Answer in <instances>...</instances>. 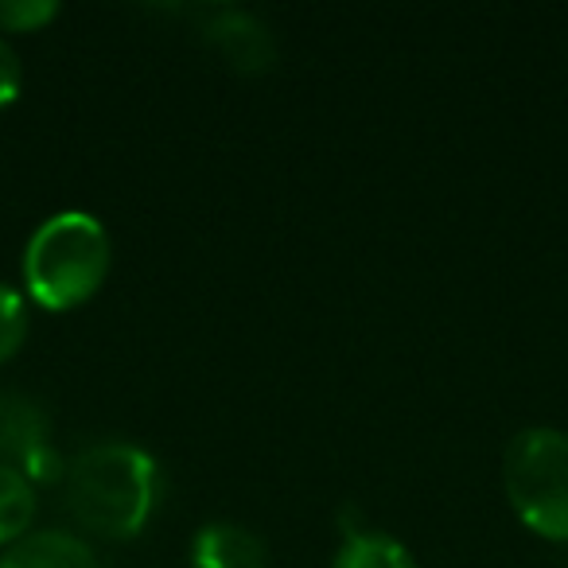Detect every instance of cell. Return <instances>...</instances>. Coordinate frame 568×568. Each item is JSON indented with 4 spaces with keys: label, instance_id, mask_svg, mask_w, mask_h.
I'll use <instances>...</instances> for the list:
<instances>
[{
    "label": "cell",
    "instance_id": "cell-1",
    "mask_svg": "<svg viewBox=\"0 0 568 568\" xmlns=\"http://www.w3.org/2000/svg\"><path fill=\"white\" fill-rule=\"evenodd\" d=\"M160 475L149 452L133 444H94L67 471L74 518L105 537H133L156 510Z\"/></svg>",
    "mask_w": 568,
    "mask_h": 568
},
{
    "label": "cell",
    "instance_id": "cell-2",
    "mask_svg": "<svg viewBox=\"0 0 568 568\" xmlns=\"http://www.w3.org/2000/svg\"><path fill=\"white\" fill-rule=\"evenodd\" d=\"M110 273V234L87 211L51 214L24 250L28 296L48 312L79 308Z\"/></svg>",
    "mask_w": 568,
    "mask_h": 568
},
{
    "label": "cell",
    "instance_id": "cell-3",
    "mask_svg": "<svg viewBox=\"0 0 568 568\" xmlns=\"http://www.w3.org/2000/svg\"><path fill=\"white\" fill-rule=\"evenodd\" d=\"M510 506L534 534L568 541V436L557 428H526L503 459Z\"/></svg>",
    "mask_w": 568,
    "mask_h": 568
},
{
    "label": "cell",
    "instance_id": "cell-4",
    "mask_svg": "<svg viewBox=\"0 0 568 568\" xmlns=\"http://www.w3.org/2000/svg\"><path fill=\"white\" fill-rule=\"evenodd\" d=\"M0 464H12L32 483L55 479L59 456L51 448L48 417L24 394H0Z\"/></svg>",
    "mask_w": 568,
    "mask_h": 568
},
{
    "label": "cell",
    "instance_id": "cell-5",
    "mask_svg": "<svg viewBox=\"0 0 568 568\" xmlns=\"http://www.w3.org/2000/svg\"><path fill=\"white\" fill-rule=\"evenodd\" d=\"M203 40L211 48H219L222 59H230V67H237L245 74L268 71L276 59L273 32L253 12L230 9V4H222V9L214 4V9L203 12Z\"/></svg>",
    "mask_w": 568,
    "mask_h": 568
},
{
    "label": "cell",
    "instance_id": "cell-6",
    "mask_svg": "<svg viewBox=\"0 0 568 568\" xmlns=\"http://www.w3.org/2000/svg\"><path fill=\"white\" fill-rule=\"evenodd\" d=\"M195 568H268L265 541L234 521H211L191 545Z\"/></svg>",
    "mask_w": 568,
    "mask_h": 568
},
{
    "label": "cell",
    "instance_id": "cell-7",
    "mask_svg": "<svg viewBox=\"0 0 568 568\" xmlns=\"http://www.w3.org/2000/svg\"><path fill=\"white\" fill-rule=\"evenodd\" d=\"M0 568H98L87 541L63 529H40V534L20 537L0 557Z\"/></svg>",
    "mask_w": 568,
    "mask_h": 568
},
{
    "label": "cell",
    "instance_id": "cell-8",
    "mask_svg": "<svg viewBox=\"0 0 568 568\" xmlns=\"http://www.w3.org/2000/svg\"><path fill=\"white\" fill-rule=\"evenodd\" d=\"M335 568H417L413 552L382 529L347 526L343 545L335 552Z\"/></svg>",
    "mask_w": 568,
    "mask_h": 568
},
{
    "label": "cell",
    "instance_id": "cell-9",
    "mask_svg": "<svg viewBox=\"0 0 568 568\" xmlns=\"http://www.w3.org/2000/svg\"><path fill=\"white\" fill-rule=\"evenodd\" d=\"M36 518V483L20 467L0 464V545H17L28 537Z\"/></svg>",
    "mask_w": 568,
    "mask_h": 568
},
{
    "label": "cell",
    "instance_id": "cell-10",
    "mask_svg": "<svg viewBox=\"0 0 568 568\" xmlns=\"http://www.w3.org/2000/svg\"><path fill=\"white\" fill-rule=\"evenodd\" d=\"M55 12L59 4L51 0H0V32H40Z\"/></svg>",
    "mask_w": 568,
    "mask_h": 568
},
{
    "label": "cell",
    "instance_id": "cell-11",
    "mask_svg": "<svg viewBox=\"0 0 568 568\" xmlns=\"http://www.w3.org/2000/svg\"><path fill=\"white\" fill-rule=\"evenodd\" d=\"M28 332V308L20 301V293H12L9 284H0V363L12 358L24 343Z\"/></svg>",
    "mask_w": 568,
    "mask_h": 568
},
{
    "label": "cell",
    "instance_id": "cell-12",
    "mask_svg": "<svg viewBox=\"0 0 568 568\" xmlns=\"http://www.w3.org/2000/svg\"><path fill=\"white\" fill-rule=\"evenodd\" d=\"M17 94H20V59L4 43V36H0V110L9 102H17Z\"/></svg>",
    "mask_w": 568,
    "mask_h": 568
}]
</instances>
